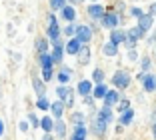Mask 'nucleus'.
<instances>
[{
	"instance_id": "c9c22d12",
	"label": "nucleus",
	"mask_w": 156,
	"mask_h": 140,
	"mask_svg": "<svg viewBox=\"0 0 156 140\" xmlns=\"http://www.w3.org/2000/svg\"><path fill=\"white\" fill-rule=\"evenodd\" d=\"M72 122H74V124H82V122H84V114L82 112H74L72 114Z\"/></svg>"
},
{
	"instance_id": "aec40b11",
	"label": "nucleus",
	"mask_w": 156,
	"mask_h": 140,
	"mask_svg": "<svg viewBox=\"0 0 156 140\" xmlns=\"http://www.w3.org/2000/svg\"><path fill=\"white\" fill-rule=\"evenodd\" d=\"M120 102V94L116 90H108V94L104 96V106H114Z\"/></svg>"
},
{
	"instance_id": "a211bd4d",
	"label": "nucleus",
	"mask_w": 156,
	"mask_h": 140,
	"mask_svg": "<svg viewBox=\"0 0 156 140\" xmlns=\"http://www.w3.org/2000/svg\"><path fill=\"white\" fill-rule=\"evenodd\" d=\"M126 40V32H122V30H118V28H114V30L110 32V42L112 44H122V42Z\"/></svg>"
},
{
	"instance_id": "f03ea898",
	"label": "nucleus",
	"mask_w": 156,
	"mask_h": 140,
	"mask_svg": "<svg viewBox=\"0 0 156 140\" xmlns=\"http://www.w3.org/2000/svg\"><path fill=\"white\" fill-rule=\"evenodd\" d=\"M64 46L66 44H62V38H60V40H56V42H52V52H50V56H52V60H54V64H60V62H62L64 52H66Z\"/></svg>"
},
{
	"instance_id": "09e8293b",
	"label": "nucleus",
	"mask_w": 156,
	"mask_h": 140,
	"mask_svg": "<svg viewBox=\"0 0 156 140\" xmlns=\"http://www.w3.org/2000/svg\"><path fill=\"white\" fill-rule=\"evenodd\" d=\"M94 2H96V0H94Z\"/></svg>"
},
{
	"instance_id": "cd10ccee",
	"label": "nucleus",
	"mask_w": 156,
	"mask_h": 140,
	"mask_svg": "<svg viewBox=\"0 0 156 140\" xmlns=\"http://www.w3.org/2000/svg\"><path fill=\"white\" fill-rule=\"evenodd\" d=\"M98 116L104 118L106 122H110L112 120V106H104V108H100V110H98Z\"/></svg>"
},
{
	"instance_id": "7ed1b4c3",
	"label": "nucleus",
	"mask_w": 156,
	"mask_h": 140,
	"mask_svg": "<svg viewBox=\"0 0 156 140\" xmlns=\"http://www.w3.org/2000/svg\"><path fill=\"white\" fill-rule=\"evenodd\" d=\"M100 24H102L104 28H110V30H114V28L120 24V14H116V12H106L104 18L100 20Z\"/></svg>"
},
{
	"instance_id": "0eeeda50",
	"label": "nucleus",
	"mask_w": 156,
	"mask_h": 140,
	"mask_svg": "<svg viewBox=\"0 0 156 140\" xmlns=\"http://www.w3.org/2000/svg\"><path fill=\"white\" fill-rule=\"evenodd\" d=\"M86 12H88V16H90L92 20H102V18H104V14H106V10H104V6H102V4L94 2V4L88 6Z\"/></svg>"
},
{
	"instance_id": "c03bdc74",
	"label": "nucleus",
	"mask_w": 156,
	"mask_h": 140,
	"mask_svg": "<svg viewBox=\"0 0 156 140\" xmlns=\"http://www.w3.org/2000/svg\"><path fill=\"white\" fill-rule=\"evenodd\" d=\"M2 134H4V122L0 120V136H2Z\"/></svg>"
},
{
	"instance_id": "9b49d317",
	"label": "nucleus",
	"mask_w": 156,
	"mask_h": 140,
	"mask_svg": "<svg viewBox=\"0 0 156 140\" xmlns=\"http://www.w3.org/2000/svg\"><path fill=\"white\" fill-rule=\"evenodd\" d=\"M34 46H36L38 56H40V54H48V48H50V40H48V38H44V36H40V38H36Z\"/></svg>"
},
{
	"instance_id": "de8ad7c7",
	"label": "nucleus",
	"mask_w": 156,
	"mask_h": 140,
	"mask_svg": "<svg viewBox=\"0 0 156 140\" xmlns=\"http://www.w3.org/2000/svg\"><path fill=\"white\" fill-rule=\"evenodd\" d=\"M78 2H84V0H78Z\"/></svg>"
},
{
	"instance_id": "423d86ee",
	"label": "nucleus",
	"mask_w": 156,
	"mask_h": 140,
	"mask_svg": "<svg viewBox=\"0 0 156 140\" xmlns=\"http://www.w3.org/2000/svg\"><path fill=\"white\" fill-rule=\"evenodd\" d=\"M82 46H84L82 42L78 40L76 36H72L68 42H66V46H64V48H66V54H70V56H78V54H80V50H82Z\"/></svg>"
},
{
	"instance_id": "6ab92c4d",
	"label": "nucleus",
	"mask_w": 156,
	"mask_h": 140,
	"mask_svg": "<svg viewBox=\"0 0 156 140\" xmlns=\"http://www.w3.org/2000/svg\"><path fill=\"white\" fill-rule=\"evenodd\" d=\"M144 34H146V32L142 30V28L140 26H134V28H130L128 32H126V38H130V40H140V38H144Z\"/></svg>"
},
{
	"instance_id": "4468645a",
	"label": "nucleus",
	"mask_w": 156,
	"mask_h": 140,
	"mask_svg": "<svg viewBox=\"0 0 156 140\" xmlns=\"http://www.w3.org/2000/svg\"><path fill=\"white\" fill-rule=\"evenodd\" d=\"M76 90H78V94L82 96H90L92 94V82L90 80H80L78 82V86H76Z\"/></svg>"
},
{
	"instance_id": "4be33fe9",
	"label": "nucleus",
	"mask_w": 156,
	"mask_h": 140,
	"mask_svg": "<svg viewBox=\"0 0 156 140\" xmlns=\"http://www.w3.org/2000/svg\"><path fill=\"white\" fill-rule=\"evenodd\" d=\"M38 62H40V68H52L54 66V60H52L50 54H40L38 56Z\"/></svg>"
},
{
	"instance_id": "f704fd0d",
	"label": "nucleus",
	"mask_w": 156,
	"mask_h": 140,
	"mask_svg": "<svg viewBox=\"0 0 156 140\" xmlns=\"http://www.w3.org/2000/svg\"><path fill=\"white\" fill-rule=\"evenodd\" d=\"M28 122H30V124H32L34 128H38V126H40V118H38L34 112H28Z\"/></svg>"
},
{
	"instance_id": "ddd939ff",
	"label": "nucleus",
	"mask_w": 156,
	"mask_h": 140,
	"mask_svg": "<svg viewBox=\"0 0 156 140\" xmlns=\"http://www.w3.org/2000/svg\"><path fill=\"white\" fill-rule=\"evenodd\" d=\"M152 24H154V16L152 14H142L140 18H138V26L142 28L144 32H148L152 28Z\"/></svg>"
},
{
	"instance_id": "6e6552de",
	"label": "nucleus",
	"mask_w": 156,
	"mask_h": 140,
	"mask_svg": "<svg viewBox=\"0 0 156 140\" xmlns=\"http://www.w3.org/2000/svg\"><path fill=\"white\" fill-rule=\"evenodd\" d=\"M106 126H108V122L96 114V116H94V122H92V132H94L96 136H102L106 132Z\"/></svg>"
},
{
	"instance_id": "a18cd8bd",
	"label": "nucleus",
	"mask_w": 156,
	"mask_h": 140,
	"mask_svg": "<svg viewBox=\"0 0 156 140\" xmlns=\"http://www.w3.org/2000/svg\"><path fill=\"white\" fill-rule=\"evenodd\" d=\"M152 134H154V138H156V122H154V128H152Z\"/></svg>"
},
{
	"instance_id": "412c9836",
	"label": "nucleus",
	"mask_w": 156,
	"mask_h": 140,
	"mask_svg": "<svg viewBox=\"0 0 156 140\" xmlns=\"http://www.w3.org/2000/svg\"><path fill=\"white\" fill-rule=\"evenodd\" d=\"M54 124H56V122H52V116L40 118V128H42L44 132H52V130H54Z\"/></svg>"
},
{
	"instance_id": "f257e3e1",
	"label": "nucleus",
	"mask_w": 156,
	"mask_h": 140,
	"mask_svg": "<svg viewBox=\"0 0 156 140\" xmlns=\"http://www.w3.org/2000/svg\"><path fill=\"white\" fill-rule=\"evenodd\" d=\"M130 74L126 72V70H116L114 76H112V84L116 86V88H120V90H124V88H128L130 86Z\"/></svg>"
},
{
	"instance_id": "dca6fc26",
	"label": "nucleus",
	"mask_w": 156,
	"mask_h": 140,
	"mask_svg": "<svg viewBox=\"0 0 156 140\" xmlns=\"http://www.w3.org/2000/svg\"><path fill=\"white\" fill-rule=\"evenodd\" d=\"M32 88H34V92H36V96L40 98V96H44V92H46V82L42 80V78H36V76H34Z\"/></svg>"
},
{
	"instance_id": "f3484780",
	"label": "nucleus",
	"mask_w": 156,
	"mask_h": 140,
	"mask_svg": "<svg viewBox=\"0 0 156 140\" xmlns=\"http://www.w3.org/2000/svg\"><path fill=\"white\" fill-rule=\"evenodd\" d=\"M62 18H64L66 22H74V20H76V10H74L72 4H66L64 8H62Z\"/></svg>"
},
{
	"instance_id": "9d476101",
	"label": "nucleus",
	"mask_w": 156,
	"mask_h": 140,
	"mask_svg": "<svg viewBox=\"0 0 156 140\" xmlns=\"http://www.w3.org/2000/svg\"><path fill=\"white\" fill-rule=\"evenodd\" d=\"M86 134H88V130H86V124H74V132H72V136H70V140H86Z\"/></svg>"
},
{
	"instance_id": "b1692460",
	"label": "nucleus",
	"mask_w": 156,
	"mask_h": 140,
	"mask_svg": "<svg viewBox=\"0 0 156 140\" xmlns=\"http://www.w3.org/2000/svg\"><path fill=\"white\" fill-rule=\"evenodd\" d=\"M102 52H104V56H116L118 54V46L112 44V42H106L104 48H102Z\"/></svg>"
},
{
	"instance_id": "49530a36",
	"label": "nucleus",
	"mask_w": 156,
	"mask_h": 140,
	"mask_svg": "<svg viewBox=\"0 0 156 140\" xmlns=\"http://www.w3.org/2000/svg\"><path fill=\"white\" fill-rule=\"evenodd\" d=\"M68 2H70V4H76V2H78V0H68Z\"/></svg>"
},
{
	"instance_id": "58836bf2",
	"label": "nucleus",
	"mask_w": 156,
	"mask_h": 140,
	"mask_svg": "<svg viewBox=\"0 0 156 140\" xmlns=\"http://www.w3.org/2000/svg\"><path fill=\"white\" fill-rule=\"evenodd\" d=\"M128 60H138V52H136L134 48L128 50Z\"/></svg>"
},
{
	"instance_id": "39448f33",
	"label": "nucleus",
	"mask_w": 156,
	"mask_h": 140,
	"mask_svg": "<svg viewBox=\"0 0 156 140\" xmlns=\"http://www.w3.org/2000/svg\"><path fill=\"white\" fill-rule=\"evenodd\" d=\"M76 38L82 44H88V42L92 40V28L86 26V24H80V26H76Z\"/></svg>"
},
{
	"instance_id": "5701e85b",
	"label": "nucleus",
	"mask_w": 156,
	"mask_h": 140,
	"mask_svg": "<svg viewBox=\"0 0 156 140\" xmlns=\"http://www.w3.org/2000/svg\"><path fill=\"white\" fill-rule=\"evenodd\" d=\"M108 94V88H106L104 84H96V88H94V90H92V96H94V98H98V100H104V96Z\"/></svg>"
},
{
	"instance_id": "72a5a7b5",
	"label": "nucleus",
	"mask_w": 156,
	"mask_h": 140,
	"mask_svg": "<svg viewBox=\"0 0 156 140\" xmlns=\"http://www.w3.org/2000/svg\"><path fill=\"white\" fill-rule=\"evenodd\" d=\"M150 66H152V60L148 58V56H144V58L140 60V68H142V72H148V70H150Z\"/></svg>"
},
{
	"instance_id": "c85d7f7f",
	"label": "nucleus",
	"mask_w": 156,
	"mask_h": 140,
	"mask_svg": "<svg viewBox=\"0 0 156 140\" xmlns=\"http://www.w3.org/2000/svg\"><path fill=\"white\" fill-rule=\"evenodd\" d=\"M92 80L96 82V84H104V70L96 68V70L92 72Z\"/></svg>"
},
{
	"instance_id": "7c9ffc66",
	"label": "nucleus",
	"mask_w": 156,
	"mask_h": 140,
	"mask_svg": "<svg viewBox=\"0 0 156 140\" xmlns=\"http://www.w3.org/2000/svg\"><path fill=\"white\" fill-rule=\"evenodd\" d=\"M66 2L68 0H50V10L54 12V10H62L66 6Z\"/></svg>"
},
{
	"instance_id": "a19ab883",
	"label": "nucleus",
	"mask_w": 156,
	"mask_h": 140,
	"mask_svg": "<svg viewBox=\"0 0 156 140\" xmlns=\"http://www.w3.org/2000/svg\"><path fill=\"white\" fill-rule=\"evenodd\" d=\"M18 128H20V132H26V130H28V122H26V120H22V122L18 124Z\"/></svg>"
},
{
	"instance_id": "20e7f679",
	"label": "nucleus",
	"mask_w": 156,
	"mask_h": 140,
	"mask_svg": "<svg viewBox=\"0 0 156 140\" xmlns=\"http://www.w3.org/2000/svg\"><path fill=\"white\" fill-rule=\"evenodd\" d=\"M138 80L142 82V86H144V90H146V92H154L156 90V76H154V74L140 72V74H138Z\"/></svg>"
},
{
	"instance_id": "4c0bfd02",
	"label": "nucleus",
	"mask_w": 156,
	"mask_h": 140,
	"mask_svg": "<svg viewBox=\"0 0 156 140\" xmlns=\"http://www.w3.org/2000/svg\"><path fill=\"white\" fill-rule=\"evenodd\" d=\"M130 14H132V16H134V18H140V16H142V10H140V8H136V6H134V8H130Z\"/></svg>"
},
{
	"instance_id": "79ce46f5",
	"label": "nucleus",
	"mask_w": 156,
	"mask_h": 140,
	"mask_svg": "<svg viewBox=\"0 0 156 140\" xmlns=\"http://www.w3.org/2000/svg\"><path fill=\"white\" fill-rule=\"evenodd\" d=\"M148 14L156 16V2H154V4H150V8H148Z\"/></svg>"
},
{
	"instance_id": "ea45409f",
	"label": "nucleus",
	"mask_w": 156,
	"mask_h": 140,
	"mask_svg": "<svg viewBox=\"0 0 156 140\" xmlns=\"http://www.w3.org/2000/svg\"><path fill=\"white\" fill-rule=\"evenodd\" d=\"M48 24H58V18L54 16V12H50V14H48Z\"/></svg>"
},
{
	"instance_id": "e433bc0d",
	"label": "nucleus",
	"mask_w": 156,
	"mask_h": 140,
	"mask_svg": "<svg viewBox=\"0 0 156 140\" xmlns=\"http://www.w3.org/2000/svg\"><path fill=\"white\" fill-rule=\"evenodd\" d=\"M128 108H130V102H128V100H120V102H118V112H126Z\"/></svg>"
},
{
	"instance_id": "c756f323",
	"label": "nucleus",
	"mask_w": 156,
	"mask_h": 140,
	"mask_svg": "<svg viewBox=\"0 0 156 140\" xmlns=\"http://www.w3.org/2000/svg\"><path fill=\"white\" fill-rule=\"evenodd\" d=\"M36 108H40V110H50V102H48V98H46V96H40V98L36 100Z\"/></svg>"
},
{
	"instance_id": "a878e982",
	"label": "nucleus",
	"mask_w": 156,
	"mask_h": 140,
	"mask_svg": "<svg viewBox=\"0 0 156 140\" xmlns=\"http://www.w3.org/2000/svg\"><path fill=\"white\" fill-rule=\"evenodd\" d=\"M78 58H80V64H88V60H90V48H88V44L82 46V50H80Z\"/></svg>"
},
{
	"instance_id": "393cba45",
	"label": "nucleus",
	"mask_w": 156,
	"mask_h": 140,
	"mask_svg": "<svg viewBox=\"0 0 156 140\" xmlns=\"http://www.w3.org/2000/svg\"><path fill=\"white\" fill-rule=\"evenodd\" d=\"M54 132H56V136H58V138H64V136H66V124L62 120H56Z\"/></svg>"
},
{
	"instance_id": "bb28decb",
	"label": "nucleus",
	"mask_w": 156,
	"mask_h": 140,
	"mask_svg": "<svg viewBox=\"0 0 156 140\" xmlns=\"http://www.w3.org/2000/svg\"><path fill=\"white\" fill-rule=\"evenodd\" d=\"M132 118H134V112L128 108L126 112H122V116H120V126H126V124H130V122H132Z\"/></svg>"
},
{
	"instance_id": "1a4fd4ad",
	"label": "nucleus",
	"mask_w": 156,
	"mask_h": 140,
	"mask_svg": "<svg viewBox=\"0 0 156 140\" xmlns=\"http://www.w3.org/2000/svg\"><path fill=\"white\" fill-rule=\"evenodd\" d=\"M60 34H62V30H60L58 24H48V28H46V38L50 42L60 40Z\"/></svg>"
},
{
	"instance_id": "473e14b6",
	"label": "nucleus",
	"mask_w": 156,
	"mask_h": 140,
	"mask_svg": "<svg viewBox=\"0 0 156 140\" xmlns=\"http://www.w3.org/2000/svg\"><path fill=\"white\" fill-rule=\"evenodd\" d=\"M52 76H54V68H42V80L50 82Z\"/></svg>"
},
{
	"instance_id": "2eb2a0df",
	"label": "nucleus",
	"mask_w": 156,
	"mask_h": 140,
	"mask_svg": "<svg viewBox=\"0 0 156 140\" xmlns=\"http://www.w3.org/2000/svg\"><path fill=\"white\" fill-rule=\"evenodd\" d=\"M70 78H72V70H70L68 66H62V68H60V72L56 74V80H58L60 84H68Z\"/></svg>"
},
{
	"instance_id": "f8f14e48",
	"label": "nucleus",
	"mask_w": 156,
	"mask_h": 140,
	"mask_svg": "<svg viewBox=\"0 0 156 140\" xmlns=\"http://www.w3.org/2000/svg\"><path fill=\"white\" fill-rule=\"evenodd\" d=\"M64 106L66 104L62 102V100H54V102L50 104V110H52V116L56 118V120H60L62 118V114H64Z\"/></svg>"
},
{
	"instance_id": "37998d69",
	"label": "nucleus",
	"mask_w": 156,
	"mask_h": 140,
	"mask_svg": "<svg viewBox=\"0 0 156 140\" xmlns=\"http://www.w3.org/2000/svg\"><path fill=\"white\" fill-rule=\"evenodd\" d=\"M42 140H52V132H44V136H42Z\"/></svg>"
},
{
	"instance_id": "2f4dec72",
	"label": "nucleus",
	"mask_w": 156,
	"mask_h": 140,
	"mask_svg": "<svg viewBox=\"0 0 156 140\" xmlns=\"http://www.w3.org/2000/svg\"><path fill=\"white\" fill-rule=\"evenodd\" d=\"M62 32H64V36H70V38L76 36V26H74V22H68V24H66V28H64Z\"/></svg>"
}]
</instances>
